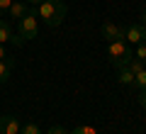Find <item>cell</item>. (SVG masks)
Wrapping results in <instances>:
<instances>
[{
    "label": "cell",
    "instance_id": "obj_22",
    "mask_svg": "<svg viewBox=\"0 0 146 134\" xmlns=\"http://www.w3.org/2000/svg\"><path fill=\"white\" fill-rule=\"evenodd\" d=\"M139 20H141V22H139V25H144V27H146V10H144V12H141V17H139Z\"/></svg>",
    "mask_w": 146,
    "mask_h": 134
},
{
    "label": "cell",
    "instance_id": "obj_16",
    "mask_svg": "<svg viewBox=\"0 0 146 134\" xmlns=\"http://www.w3.org/2000/svg\"><path fill=\"white\" fill-rule=\"evenodd\" d=\"M46 134H68V132L61 127V124H51V127L46 129Z\"/></svg>",
    "mask_w": 146,
    "mask_h": 134
},
{
    "label": "cell",
    "instance_id": "obj_7",
    "mask_svg": "<svg viewBox=\"0 0 146 134\" xmlns=\"http://www.w3.org/2000/svg\"><path fill=\"white\" fill-rule=\"evenodd\" d=\"M27 12H29V5H27L25 0H12V5H10V10H7V15H10V20H17V22H20Z\"/></svg>",
    "mask_w": 146,
    "mask_h": 134
},
{
    "label": "cell",
    "instance_id": "obj_8",
    "mask_svg": "<svg viewBox=\"0 0 146 134\" xmlns=\"http://www.w3.org/2000/svg\"><path fill=\"white\" fill-rule=\"evenodd\" d=\"M12 66H15V59H10V56H7L5 61H0V85H3V83H7Z\"/></svg>",
    "mask_w": 146,
    "mask_h": 134
},
{
    "label": "cell",
    "instance_id": "obj_14",
    "mask_svg": "<svg viewBox=\"0 0 146 134\" xmlns=\"http://www.w3.org/2000/svg\"><path fill=\"white\" fill-rule=\"evenodd\" d=\"M134 56L139 59L141 63H146V41H141V44H136V51H134Z\"/></svg>",
    "mask_w": 146,
    "mask_h": 134
},
{
    "label": "cell",
    "instance_id": "obj_4",
    "mask_svg": "<svg viewBox=\"0 0 146 134\" xmlns=\"http://www.w3.org/2000/svg\"><path fill=\"white\" fill-rule=\"evenodd\" d=\"M124 41H131V44H141V41H146V27L139 25V22L127 25L124 27Z\"/></svg>",
    "mask_w": 146,
    "mask_h": 134
},
{
    "label": "cell",
    "instance_id": "obj_19",
    "mask_svg": "<svg viewBox=\"0 0 146 134\" xmlns=\"http://www.w3.org/2000/svg\"><path fill=\"white\" fill-rule=\"evenodd\" d=\"M12 5V0H0V12H7Z\"/></svg>",
    "mask_w": 146,
    "mask_h": 134
},
{
    "label": "cell",
    "instance_id": "obj_10",
    "mask_svg": "<svg viewBox=\"0 0 146 134\" xmlns=\"http://www.w3.org/2000/svg\"><path fill=\"white\" fill-rule=\"evenodd\" d=\"M131 85L136 88V90H146V68H141L139 73H134V83Z\"/></svg>",
    "mask_w": 146,
    "mask_h": 134
},
{
    "label": "cell",
    "instance_id": "obj_2",
    "mask_svg": "<svg viewBox=\"0 0 146 134\" xmlns=\"http://www.w3.org/2000/svg\"><path fill=\"white\" fill-rule=\"evenodd\" d=\"M107 56H110V63H112L115 68H124L127 63L134 59V51L124 44V39H117V41H110Z\"/></svg>",
    "mask_w": 146,
    "mask_h": 134
},
{
    "label": "cell",
    "instance_id": "obj_17",
    "mask_svg": "<svg viewBox=\"0 0 146 134\" xmlns=\"http://www.w3.org/2000/svg\"><path fill=\"white\" fill-rule=\"evenodd\" d=\"M136 100H139V105L146 110V90H139V95H136Z\"/></svg>",
    "mask_w": 146,
    "mask_h": 134
},
{
    "label": "cell",
    "instance_id": "obj_12",
    "mask_svg": "<svg viewBox=\"0 0 146 134\" xmlns=\"http://www.w3.org/2000/svg\"><path fill=\"white\" fill-rule=\"evenodd\" d=\"M20 134H44L42 132V127L39 124H34V122H25L20 127Z\"/></svg>",
    "mask_w": 146,
    "mask_h": 134
},
{
    "label": "cell",
    "instance_id": "obj_18",
    "mask_svg": "<svg viewBox=\"0 0 146 134\" xmlns=\"http://www.w3.org/2000/svg\"><path fill=\"white\" fill-rule=\"evenodd\" d=\"M10 44H15V47H22V44H25V39H22L20 34H12V39H10Z\"/></svg>",
    "mask_w": 146,
    "mask_h": 134
},
{
    "label": "cell",
    "instance_id": "obj_15",
    "mask_svg": "<svg viewBox=\"0 0 146 134\" xmlns=\"http://www.w3.org/2000/svg\"><path fill=\"white\" fill-rule=\"evenodd\" d=\"M127 68H129V71H131V73H139V71H141V68H144V63H141V61H139V59H136V56H134V59H131V61H129V63H127Z\"/></svg>",
    "mask_w": 146,
    "mask_h": 134
},
{
    "label": "cell",
    "instance_id": "obj_13",
    "mask_svg": "<svg viewBox=\"0 0 146 134\" xmlns=\"http://www.w3.org/2000/svg\"><path fill=\"white\" fill-rule=\"evenodd\" d=\"M68 134H98V129L93 124H78V127L73 129V132H68Z\"/></svg>",
    "mask_w": 146,
    "mask_h": 134
},
{
    "label": "cell",
    "instance_id": "obj_20",
    "mask_svg": "<svg viewBox=\"0 0 146 134\" xmlns=\"http://www.w3.org/2000/svg\"><path fill=\"white\" fill-rule=\"evenodd\" d=\"M5 59H7L5 56V44H0V61H5Z\"/></svg>",
    "mask_w": 146,
    "mask_h": 134
},
{
    "label": "cell",
    "instance_id": "obj_5",
    "mask_svg": "<svg viewBox=\"0 0 146 134\" xmlns=\"http://www.w3.org/2000/svg\"><path fill=\"white\" fill-rule=\"evenodd\" d=\"M100 34H102V39L107 41H117V39H124V29H122L119 25H115V22H102V27H100Z\"/></svg>",
    "mask_w": 146,
    "mask_h": 134
},
{
    "label": "cell",
    "instance_id": "obj_3",
    "mask_svg": "<svg viewBox=\"0 0 146 134\" xmlns=\"http://www.w3.org/2000/svg\"><path fill=\"white\" fill-rule=\"evenodd\" d=\"M17 27H20V37H22L25 41L34 39V37L39 34V25H36V7H29V12L17 22Z\"/></svg>",
    "mask_w": 146,
    "mask_h": 134
},
{
    "label": "cell",
    "instance_id": "obj_21",
    "mask_svg": "<svg viewBox=\"0 0 146 134\" xmlns=\"http://www.w3.org/2000/svg\"><path fill=\"white\" fill-rule=\"evenodd\" d=\"M25 3H27V5H34V7H36L39 3H44V0H25Z\"/></svg>",
    "mask_w": 146,
    "mask_h": 134
},
{
    "label": "cell",
    "instance_id": "obj_11",
    "mask_svg": "<svg viewBox=\"0 0 146 134\" xmlns=\"http://www.w3.org/2000/svg\"><path fill=\"white\" fill-rule=\"evenodd\" d=\"M10 39H12V29L7 27L5 20H0V44H7Z\"/></svg>",
    "mask_w": 146,
    "mask_h": 134
},
{
    "label": "cell",
    "instance_id": "obj_6",
    "mask_svg": "<svg viewBox=\"0 0 146 134\" xmlns=\"http://www.w3.org/2000/svg\"><path fill=\"white\" fill-rule=\"evenodd\" d=\"M20 119L17 115H3L0 117V134H20Z\"/></svg>",
    "mask_w": 146,
    "mask_h": 134
},
{
    "label": "cell",
    "instance_id": "obj_9",
    "mask_svg": "<svg viewBox=\"0 0 146 134\" xmlns=\"http://www.w3.org/2000/svg\"><path fill=\"white\" fill-rule=\"evenodd\" d=\"M117 81L122 83V85H131V83H134V73L129 71V68H117Z\"/></svg>",
    "mask_w": 146,
    "mask_h": 134
},
{
    "label": "cell",
    "instance_id": "obj_1",
    "mask_svg": "<svg viewBox=\"0 0 146 134\" xmlns=\"http://www.w3.org/2000/svg\"><path fill=\"white\" fill-rule=\"evenodd\" d=\"M66 12L68 7L63 0H44V3L36 5V17H42L46 27H58L66 17Z\"/></svg>",
    "mask_w": 146,
    "mask_h": 134
}]
</instances>
